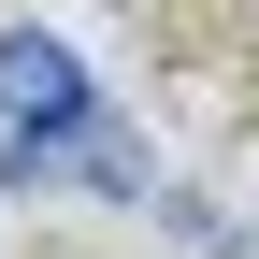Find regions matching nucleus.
<instances>
[{
	"mask_svg": "<svg viewBox=\"0 0 259 259\" xmlns=\"http://www.w3.org/2000/svg\"><path fill=\"white\" fill-rule=\"evenodd\" d=\"M0 115H15V144H72V130L101 115V87L72 72V44L15 29V44H0Z\"/></svg>",
	"mask_w": 259,
	"mask_h": 259,
	"instance_id": "nucleus-1",
	"label": "nucleus"
}]
</instances>
